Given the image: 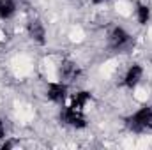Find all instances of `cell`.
Listing matches in <instances>:
<instances>
[{"label": "cell", "mask_w": 152, "mask_h": 150, "mask_svg": "<svg viewBox=\"0 0 152 150\" xmlns=\"http://www.w3.org/2000/svg\"><path fill=\"white\" fill-rule=\"evenodd\" d=\"M27 32H28V37L32 41H36L37 44H44L46 42V28H44V25L39 20H30L28 21Z\"/></svg>", "instance_id": "6"}, {"label": "cell", "mask_w": 152, "mask_h": 150, "mask_svg": "<svg viewBox=\"0 0 152 150\" xmlns=\"http://www.w3.org/2000/svg\"><path fill=\"white\" fill-rule=\"evenodd\" d=\"M134 12H136V20H138L140 25H147V23H149V20H151V7H149L147 4L138 2Z\"/></svg>", "instance_id": "9"}, {"label": "cell", "mask_w": 152, "mask_h": 150, "mask_svg": "<svg viewBox=\"0 0 152 150\" xmlns=\"http://www.w3.org/2000/svg\"><path fill=\"white\" fill-rule=\"evenodd\" d=\"M126 127L134 134L152 131V106H142L126 118Z\"/></svg>", "instance_id": "1"}, {"label": "cell", "mask_w": 152, "mask_h": 150, "mask_svg": "<svg viewBox=\"0 0 152 150\" xmlns=\"http://www.w3.org/2000/svg\"><path fill=\"white\" fill-rule=\"evenodd\" d=\"M106 2H110V0H92V4H96V5H103Z\"/></svg>", "instance_id": "11"}, {"label": "cell", "mask_w": 152, "mask_h": 150, "mask_svg": "<svg viewBox=\"0 0 152 150\" xmlns=\"http://www.w3.org/2000/svg\"><path fill=\"white\" fill-rule=\"evenodd\" d=\"M131 42V34L122 28V27H113L108 34V44L112 50H124Z\"/></svg>", "instance_id": "4"}, {"label": "cell", "mask_w": 152, "mask_h": 150, "mask_svg": "<svg viewBox=\"0 0 152 150\" xmlns=\"http://www.w3.org/2000/svg\"><path fill=\"white\" fill-rule=\"evenodd\" d=\"M142 79H143V67H142L140 64H133V66L127 67L126 74L122 78V85H124L126 88L133 90V88H136V87L140 85Z\"/></svg>", "instance_id": "5"}, {"label": "cell", "mask_w": 152, "mask_h": 150, "mask_svg": "<svg viewBox=\"0 0 152 150\" xmlns=\"http://www.w3.org/2000/svg\"><path fill=\"white\" fill-rule=\"evenodd\" d=\"M46 97L55 104H64V101L67 99V83L50 81L46 87Z\"/></svg>", "instance_id": "3"}, {"label": "cell", "mask_w": 152, "mask_h": 150, "mask_svg": "<svg viewBox=\"0 0 152 150\" xmlns=\"http://www.w3.org/2000/svg\"><path fill=\"white\" fill-rule=\"evenodd\" d=\"M60 120L75 129H83L87 127V120H85V115H83V110L76 108L73 104L66 106L62 111H60Z\"/></svg>", "instance_id": "2"}, {"label": "cell", "mask_w": 152, "mask_h": 150, "mask_svg": "<svg viewBox=\"0 0 152 150\" xmlns=\"http://www.w3.org/2000/svg\"><path fill=\"white\" fill-rule=\"evenodd\" d=\"M16 14V2L14 0H0V20H11Z\"/></svg>", "instance_id": "8"}, {"label": "cell", "mask_w": 152, "mask_h": 150, "mask_svg": "<svg viewBox=\"0 0 152 150\" xmlns=\"http://www.w3.org/2000/svg\"><path fill=\"white\" fill-rule=\"evenodd\" d=\"M78 76H80V69H78V66H76L75 62L64 60L60 64V81L69 83V81H75Z\"/></svg>", "instance_id": "7"}, {"label": "cell", "mask_w": 152, "mask_h": 150, "mask_svg": "<svg viewBox=\"0 0 152 150\" xmlns=\"http://www.w3.org/2000/svg\"><path fill=\"white\" fill-rule=\"evenodd\" d=\"M4 138H5V125H4V122L0 118V140H4Z\"/></svg>", "instance_id": "10"}]
</instances>
